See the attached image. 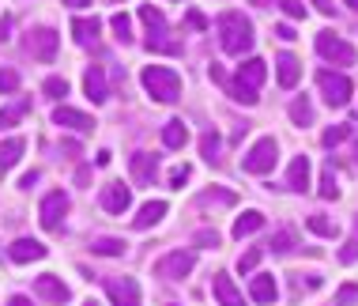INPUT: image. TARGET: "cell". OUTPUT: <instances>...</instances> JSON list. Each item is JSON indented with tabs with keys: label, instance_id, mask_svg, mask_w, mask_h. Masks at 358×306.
<instances>
[{
	"label": "cell",
	"instance_id": "25",
	"mask_svg": "<svg viewBox=\"0 0 358 306\" xmlns=\"http://www.w3.org/2000/svg\"><path fill=\"white\" fill-rule=\"evenodd\" d=\"M260 227H264V212L249 208L245 216H238V219H234V238H249V235H257Z\"/></svg>",
	"mask_w": 358,
	"mask_h": 306
},
{
	"label": "cell",
	"instance_id": "5",
	"mask_svg": "<svg viewBox=\"0 0 358 306\" xmlns=\"http://www.w3.org/2000/svg\"><path fill=\"white\" fill-rule=\"evenodd\" d=\"M192 269H196V253H189V250H173L155 261V276L159 280H185Z\"/></svg>",
	"mask_w": 358,
	"mask_h": 306
},
{
	"label": "cell",
	"instance_id": "24",
	"mask_svg": "<svg viewBox=\"0 0 358 306\" xmlns=\"http://www.w3.org/2000/svg\"><path fill=\"white\" fill-rule=\"evenodd\" d=\"M249 295H253V302H275V276H253V284H249Z\"/></svg>",
	"mask_w": 358,
	"mask_h": 306
},
{
	"label": "cell",
	"instance_id": "20",
	"mask_svg": "<svg viewBox=\"0 0 358 306\" xmlns=\"http://www.w3.org/2000/svg\"><path fill=\"white\" fill-rule=\"evenodd\" d=\"M306 186H309V155H294L287 167V189L306 193Z\"/></svg>",
	"mask_w": 358,
	"mask_h": 306
},
{
	"label": "cell",
	"instance_id": "43",
	"mask_svg": "<svg viewBox=\"0 0 358 306\" xmlns=\"http://www.w3.org/2000/svg\"><path fill=\"white\" fill-rule=\"evenodd\" d=\"M12 91H19V72L0 69V95H12Z\"/></svg>",
	"mask_w": 358,
	"mask_h": 306
},
{
	"label": "cell",
	"instance_id": "22",
	"mask_svg": "<svg viewBox=\"0 0 358 306\" xmlns=\"http://www.w3.org/2000/svg\"><path fill=\"white\" fill-rule=\"evenodd\" d=\"M162 216H166V200H148V204L140 208V216H132V227H136V231H148V227H155Z\"/></svg>",
	"mask_w": 358,
	"mask_h": 306
},
{
	"label": "cell",
	"instance_id": "33",
	"mask_svg": "<svg viewBox=\"0 0 358 306\" xmlns=\"http://www.w3.org/2000/svg\"><path fill=\"white\" fill-rule=\"evenodd\" d=\"M317 193H321V200H336V197H340V186H336V167H332V162L324 167V174H321V189H317Z\"/></svg>",
	"mask_w": 358,
	"mask_h": 306
},
{
	"label": "cell",
	"instance_id": "59",
	"mask_svg": "<svg viewBox=\"0 0 358 306\" xmlns=\"http://www.w3.org/2000/svg\"><path fill=\"white\" fill-rule=\"evenodd\" d=\"M106 4H117V0H106Z\"/></svg>",
	"mask_w": 358,
	"mask_h": 306
},
{
	"label": "cell",
	"instance_id": "52",
	"mask_svg": "<svg viewBox=\"0 0 358 306\" xmlns=\"http://www.w3.org/2000/svg\"><path fill=\"white\" fill-rule=\"evenodd\" d=\"M8 31H12V19L4 15V19H0V42H8Z\"/></svg>",
	"mask_w": 358,
	"mask_h": 306
},
{
	"label": "cell",
	"instance_id": "55",
	"mask_svg": "<svg viewBox=\"0 0 358 306\" xmlns=\"http://www.w3.org/2000/svg\"><path fill=\"white\" fill-rule=\"evenodd\" d=\"M64 4H69V8H83L87 0H64Z\"/></svg>",
	"mask_w": 358,
	"mask_h": 306
},
{
	"label": "cell",
	"instance_id": "56",
	"mask_svg": "<svg viewBox=\"0 0 358 306\" xmlns=\"http://www.w3.org/2000/svg\"><path fill=\"white\" fill-rule=\"evenodd\" d=\"M343 4H347V8H355V12H358V0H343Z\"/></svg>",
	"mask_w": 358,
	"mask_h": 306
},
{
	"label": "cell",
	"instance_id": "4",
	"mask_svg": "<svg viewBox=\"0 0 358 306\" xmlns=\"http://www.w3.org/2000/svg\"><path fill=\"white\" fill-rule=\"evenodd\" d=\"M317 88H321L328 106H347V102H351V91H355L351 80H347L343 72H332V69L317 72Z\"/></svg>",
	"mask_w": 358,
	"mask_h": 306
},
{
	"label": "cell",
	"instance_id": "6",
	"mask_svg": "<svg viewBox=\"0 0 358 306\" xmlns=\"http://www.w3.org/2000/svg\"><path fill=\"white\" fill-rule=\"evenodd\" d=\"M64 216H69V193H64V189L45 193L42 204H38V223H42L45 231H57V227L64 223Z\"/></svg>",
	"mask_w": 358,
	"mask_h": 306
},
{
	"label": "cell",
	"instance_id": "39",
	"mask_svg": "<svg viewBox=\"0 0 358 306\" xmlns=\"http://www.w3.org/2000/svg\"><path fill=\"white\" fill-rule=\"evenodd\" d=\"M110 27H113V34H117L124 46L132 42V19L124 15V12H117V15H113V19H110Z\"/></svg>",
	"mask_w": 358,
	"mask_h": 306
},
{
	"label": "cell",
	"instance_id": "18",
	"mask_svg": "<svg viewBox=\"0 0 358 306\" xmlns=\"http://www.w3.org/2000/svg\"><path fill=\"white\" fill-rule=\"evenodd\" d=\"M264 76H268V64L264 61H260V57H249V61L245 64H238V76H234V80L238 83H245V88H260V83H264Z\"/></svg>",
	"mask_w": 358,
	"mask_h": 306
},
{
	"label": "cell",
	"instance_id": "28",
	"mask_svg": "<svg viewBox=\"0 0 358 306\" xmlns=\"http://www.w3.org/2000/svg\"><path fill=\"white\" fill-rule=\"evenodd\" d=\"M294 246H298V235L290 231V227H283V231H275V235H272L268 250H272L275 257H283V253H294Z\"/></svg>",
	"mask_w": 358,
	"mask_h": 306
},
{
	"label": "cell",
	"instance_id": "16",
	"mask_svg": "<svg viewBox=\"0 0 358 306\" xmlns=\"http://www.w3.org/2000/svg\"><path fill=\"white\" fill-rule=\"evenodd\" d=\"M83 91H87V99H91L94 106L110 99V88H106V72H102V64H94V69H87V72H83Z\"/></svg>",
	"mask_w": 358,
	"mask_h": 306
},
{
	"label": "cell",
	"instance_id": "29",
	"mask_svg": "<svg viewBox=\"0 0 358 306\" xmlns=\"http://www.w3.org/2000/svg\"><path fill=\"white\" fill-rule=\"evenodd\" d=\"M140 19L148 23L151 34H166V15H162L155 4H143V8H140Z\"/></svg>",
	"mask_w": 358,
	"mask_h": 306
},
{
	"label": "cell",
	"instance_id": "10",
	"mask_svg": "<svg viewBox=\"0 0 358 306\" xmlns=\"http://www.w3.org/2000/svg\"><path fill=\"white\" fill-rule=\"evenodd\" d=\"M34 295L42 302H50V306H64V302H69V284H64L61 276L45 272V276H38V280H34Z\"/></svg>",
	"mask_w": 358,
	"mask_h": 306
},
{
	"label": "cell",
	"instance_id": "58",
	"mask_svg": "<svg viewBox=\"0 0 358 306\" xmlns=\"http://www.w3.org/2000/svg\"><path fill=\"white\" fill-rule=\"evenodd\" d=\"M355 162H358V140H355Z\"/></svg>",
	"mask_w": 358,
	"mask_h": 306
},
{
	"label": "cell",
	"instance_id": "31",
	"mask_svg": "<svg viewBox=\"0 0 358 306\" xmlns=\"http://www.w3.org/2000/svg\"><path fill=\"white\" fill-rule=\"evenodd\" d=\"M290 121H294V125H313V102H309L306 95L290 102Z\"/></svg>",
	"mask_w": 358,
	"mask_h": 306
},
{
	"label": "cell",
	"instance_id": "3",
	"mask_svg": "<svg viewBox=\"0 0 358 306\" xmlns=\"http://www.w3.org/2000/svg\"><path fill=\"white\" fill-rule=\"evenodd\" d=\"M275 159H279L275 137H260L257 144L241 155V170H245V174H268V170L275 167Z\"/></svg>",
	"mask_w": 358,
	"mask_h": 306
},
{
	"label": "cell",
	"instance_id": "30",
	"mask_svg": "<svg viewBox=\"0 0 358 306\" xmlns=\"http://www.w3.org/2000/svg\"><path fill=\"white\" fill-rule=\"evenodd\" d=\"M196 204H200V208H208V204L230 208V204H238V197L230 193V189H208V193H200V197H196Z\"/></svg>",
	"mask_w": 358,
	"mask_h": 306
},
{
	"label": "cell",
	"instance_id": "23",
	"mask_svg": "<svg viewBox=\"0 0 358 306\" xmlns=\"http://www.w3.org/2000/svg\"><path fill=\"white\" fill-rule=\"evenodd\" d=\"M99 31H102V23L99 19H72V38H76V46H94L99 42Z\"/></svg>",
	"mask_w": 358,
	"mask_h": 306
},
{
	"label": "cell",
	"instance_id": "50",
	"mask_svg": "<svg viewBox=\"0 0 358 306\" xmlns=\"http://www.w3.org/2000/svg\"><path fill=\"white\" fill-rule=\"evenodd\" d=\"M313 4H317V12H321V15H336V4H332V0H313Z\"/></svg>",
	"mask_w": 358,
	"mask_h": 306
},
{
	"label": "cell",
	"instance_id": "19",
	"mask_svg": "<svg viewBox=\"0 0 358 306\" xmlns=\"http://www.w3.org/2000/svg\"><path fill=\"white\" fill-rule=\"evenodd\" d=\"M23 151H27L23 137H8L4 144H0V178H4L8 170H15V162L23 159Z\"/></svg>",
	"mask_w": 358,
	"mask_h": 306
},
{
	"label": "cell",
	"instance_id": "15",
	"mask_svg": "<svg viewBox=\"0 0 358 306\" xmlns=\"http://www.w3.org/2000/svg\"><path fill=\"white\" fill-rule=\"evenodd\" d=\"M53 121H57L61 129H72V132H91V129H94V118H91V113L72 110V106H57V110H53Z\"/></svg>",
	"mask_w": 358,
	"mask_h": 306
},
{
	"label": "cell",
	"instance_id": "12",
	"mask_svg": "<svg viewBox=\"0 0 358 306\" xmlns=\"http://www.w3.org/2000/svg\"><path fill=\"white\" fill-rule=\"evenodd\" d=\"M102 208L110 216H124L132 208V193H129V186L124 181H110V186L102 189Z\"/></svg>",
	"mask_w": 358,
	"mask_h": 306
},
{
	"label": "cell",
	"instance_id": "54",
	"mask_svg": "<svg viewBox=\"0 0 358 306\" xmlns=\"http://www.w3.org/2000/svg\"><path fill=\"white\" fill-rule=\"evenodd\" d=\"M64 155H80V144H76V140H64Z\"/></svg>",
	"mask_w": 358,
	"mask_h": 306
},
{
	"label": "cell",
	"instance_id": "2",
	"mask_svg": "<svg viewBox=\"0 0 358 306\" xmlns=\"http://www.w3.org/2000/svg\"><path fill=\"white\" fill-rule=\"evenodd\" d=\"M140 80H143V88H148V95L155 102H178L181 99V76L166 69V64H148V69L140 72Z\"/></svg>",
	"mask_w": 358,
	"mask_h": 306
},
{
	"label": "cell",
	"instance_id": "35",
	"mask_svg": "<svg viewBox=\"0 0 358 306\" xmlns=\"http://www.w3.org/2000/svg\"><path fill=\"white\" fill-rule=\"evenodd\" d=\"M42 91H45V99L61 102L64 95H69V80H64V76H50V80L42 83Z\"/></svg>",
	"mask_w": 358,
	"mask_h": 306
},
{
	"label": "cell",
	"instance_id": "32",
	"mask_svg": "<svg viewBox=\"0 0 358 306\" xmlns=\"http://www.w3.org/2000/svg\"><path fill=\"white\" fill-rule=\"evenodd\" d=\"M27 110H31V102H27V99H19L15 106H4V110H0V129H12L15 121H23Z\"/></svg>",
	"mask_w": 358,
	"mask_h": 306
},
{
	"label": "cell",
	"instance_id": "47",
	"mask_svg": "<svg viewBox=\"0 0 358 306\" xmlns=\"http://www.w3.org/2000/svg\"><path fill=\"white\" fill-rule=\"evenodd\" d=\"M185 181H189V167H173V170H170V186H173V189H181Z\"/></svg>",
	"mask_w": 358,
	"mask_h": 306
},
{
	"label": "cell",
	"instance_id": "27",
	"mask_svg": "<svg viewBox=\"0 0 358 306\" xmlns=\"http://www.w3.org/2000/svg\"><path fill=\"white\" fill-rule=\"evenodd\" d=\"M91 250L99 257H121L124 253V238H113V235H99L91 242Z\"/></svg>",
	"mask_w": 358,
	"mask_h": 306
},
{
	"label": "cell",
	"instance_id": "17",
	"mask_svg": "<svg viewBox=\"0 0 358 306\" xmlns=\"http://www.w3.org/2000/svg\"><path fill=\"white\" fill-rule=\"evenodd\" d=\"M129 167H132V178H136V186H151L155 174H159V159H155L151 151H136Z\"/></svg>",
	"mask_w": 358,
	"mask_h": 306
},
{
	"label": "cell",
	"instance_id": "7",
	"mask_svg": "<svg viewBox=\"0 0 358 306\" xmlns=\"http://www.w3.org/2000/svg\"><path fill=\"white\" fill-rule=\"evenodd\" d=\"M57 46H61V34H57L53 27H34V31L27 34V53L42 64H50L57 57Z\"/></svg>",
	"mask_w": 358,
	"mask_h": 306
},
{
	"label": "cell",
	"instance_id": "51",
	"mask_svg": "<svg viewBox=\"0 0 358 306\" xmlns=\"http://www.w3.org/2000/svg\"><path fill=\"white\" fill-rule=\"evenodd\" d=\"M275 34L283 38V42H294V38H298V34H294V27H287V23H283V27H275Z\"/></svg>",
	"mask_w": 358,
	"mask_h": 306
},
{
	"label": "cell",
	"instance_id": "14",
	"mask_svg": "<svg viewBox=\"0 0 358 306\" xmlns=\"http://www.w3.org/2000/svg\"><path fill=\"white\" fill-rule=\"evenodd\" d=\"M45 253H50V250H45V246L38 242V238H15V242L8 246V257H12V261H19V265H31V261H42Z\"/></svg>",
	"mask_w": 358,
	"mask_h": 306
},
{
	"label": "cell",
	"instance_id": "37",
	"mask_svg": "<svg viewBox=\"0 0 358 306\" xmlns=\"http://www.w3.org/2000/svg\"><path fill=\"white\" fill-rule=\"evenodd\" d=\"M219 148H222V140L215 137V132H204V137H200V155H204L208 162H219Z\"/></svg>",
	"mask_w": 358,
	"mask_h": 306
},
{
	"label": "cell",
	"instance_id": "8",
	"mask_svg": "<svg viewBox=\"0 0 358 306\" xmlns=\"http://www.w3.org/2000/svg\"><path fill=\"white\" fill-rule=\"evenodd\" d=\"M317 53H321L324 61H332V64H355V61H358L355 46H347L343 38H336L332 31H321V34H317Z\"/></svg>",
	"mask_w": 358,
	"mask_h": 306
},
{
	"label": "cell",
	"instance_id": "38",
	"mask_svg": "<svg viewBox=\"0 0 358 306\" xmlns=\"http://www.w3.org/2000/svg\"><path fill=\"white\" fill-rule=\"evenodd\" d=\"M306 227L313 235H321V238H336V223H332V219H324V216H309Z\"/></svg>",
	"mask_w": 358,
	"mask_h": 306
},
{
	"label": "cell",
	"instance_id": "13",
	"mask_svg": "<svg viewBox=\"0 0 358 306\" xmlns=\"http://www.w3.org/2000/svg\"><path fill=\"white\" fill-rule=\"evenodd\" d=\"M211 80L222 83V88H227V95H230L234 102H241V106H257L260 95H257L253 88H245V83H238V80H227V72H222L219 64H211Z\"/></svg>",
	"mask_w": 358,
	"mask_h": 306
},
{
	"label": "cell",
	"instance_id": "9",
	"mask_svg": "<svg viewBox=\"0 0 358 306\" xmlns=\"http://www.w3.org/2000/svg\"><path fill=\"white\" fill-rule=\"evenodd\" d=\"M106 295H110V306H140V284L132 276H110Z\"/></svg>",
	"mask_w": 358,
	"mask_h": 306
},
{
	"label": "cell",
	"instance_id": "46",
	"mask_svg": "<svg viewBox=\"0 0 358 306\" xmlns=\"http://www.w3.org/2000/svg\"><path fill=\"white\" fill-rule=\"evenodd\" d=\"M279 8H283L290 19H306V4H302V0H279Z\"/></svg>",
	"mask_w": 358,
	"mask_h": 306
},
{
	"label": "cell",
	"instance_id": "57",
	"mask_svg": "<svg viewBox=\"0 0 358 306\" xmlns=\"http://www.w3.org/2000/svg\"><path fill=\"white\" fill-rule=\"evenodd\" d=\"M83 306H102V302H94V299H87V302H83Z\"/></svg>",
	"mask_w": 358,
	"mask_h": 306
},
{
	"label": "cell",
	"instance_id": "36",
	"mask_svg": "<svg viewBox=\"0 0 358 306\" xmlns=\"http://www.w3.org/2000/svg\"><path fill=\"white\" fill-rule=\"evenodd\" d=\"M340 261H343V265H355V261H358V216H355L351 235H347V246L340 250Z\"/></svg>",
	"mask_w": 358,
	"mask_h": 306
},
{
	"label": "cell",
	"instance_id": "26",
	"mask_svg": "<svg viewBox=\"0 0 358 306\" xmlns=\"http://www.w3.org/2000/svg\"><path fill=\"white\" fill-rule=\"evenodd\" d=\"M185 140H189V125L181 118H173L162 125V144L166 148H185Z\"/></svg>",
	"mask_w": 358,
	"mask_h": 306
},
{
	"label": "cell",
	"instance_id": "34",
	"mask_svg": "<svg viewBox=\"0 0 358 306\" xmlns=\"http://www.w3.org/2000/svg\"><path fill=\"white\" fill-rule=\"evenodd\" d=\"M166 34H151L148 38V50L151 53H181V42H173V38H166Z\"/></svg>",
	"mask_w": 358,
	"mask_h": 306
},
{
	"label": "cell",
	"instance_id": "42",
	"mask_svg": "<svg viewBox=\"0 0 358 306\" xmlns=\"http://www.w3.org/2000/svg\"><path fill=\"white\" fill-rule=\"evenodd\" d=\"M219 242H222L219 231H196V235H192V246H200V250H215Z\"/></svg>",
	"mask_w": 358,
	"mask_h": 306
},
{
	"label": "cell",
	"instance_id": "40",
	"mask_svg": "<svg viewBox=\"0 0 358 306\" xmlns=\"http://www.w3.org/2000/svg\"><path fill=\"white\" fill-rule=\"evenodd\" d=\"M347 137H351V125H332V129L321 132V144L324 148H336V144H343Z\"/></svg>",
	"mask_w": 358,
	"mask_h": 306
},
{
	"label": "cell",
	"instance_id": "21",
	"mask_svg": "<svg viewBox=\"0 0 358 306\" xmlns=\"http://www.w3.org/2000/svg\"><path fill=\"white\" fill-rule=\"evenodd\" d=\"M275 72H279V83L290 91L298 83V76H302V61H298L294 53H279L275 57Z\"/></svg>",
	"mask_w": 358,
	"mask_h": 306
},
{
	"label": "cell",
	"instance_id": "41",
	"mask_svg": "<svg viewBox=\"0 0 358 306\" xmlns=\"http://www.w3.org/2000/svg\"><path fill=\"white\" fill-rule=\"evenodd\" d=\"M290 284H294L298 295H302V291H317V288H321V276H302V272H294V276H290Z\"/></svg>",
	"mask_w": 358,
	"mask_h": 306
},
{
	"label": "cell",
	"instance_id": "45",
	"mask_svg": "<svg viewBox=\"0 0 358 306\" xmlns=\"http://www.w3.org/2000/svg\"><path fill=\"white\" fill-rule=\"evenodd\" d=\"M355 302H358V288H355V284H347V288L336 291V306H355Z\"/></svg>",
	"mask_w": 358,
	"mask_h": 306
},
{
	"label": "cell",
	"instance_id": "11",
	"mask_svg": "<svg viewBox=\"0 0 358 306\" xmlns=\"http://www.w3.org/2000/svg\"><path fill=\"white\" fill-rule=\"evenodd\" d=\"M211 295H215V306H245V295L238 291L234 276H227V272L211 276Z\"/></svg>",
	"mask_w": 358,
	"mask_h": 306
},
{
	"label": "cell",
	"instance_id": "1",
	"mask_svg": "<svg viewBox=\"0 0 358 306\" xmlns=\"http://www.w3.org/2000/svg\"><path fill=\"white\" fill-rule=\"evenodd\" d=\"M215 31H219L222 50L234 53V57H245L249 50H253V42H257L253 23H249V19L241 15V12H222L219 23H215Z\"/></svg>",
	"mask_w": 358,
	"mask_h": 306
},
{
	"label": "cell",
	"instance_id": "44",
	"mask_svg": "<svg viewBox=\"0 0 358 306\" xmlns=\"http://www.w3.org/2000/svg\"><path fill=\"white\" fill-rule=\"evenodd\" d=\"M257 265H260V250H257V246H253V250H245V253L238 257V269H241V272H253Z\"/></svg>",
	"mask_w": 358,
	"mask_h": 306
},
{
	"label": "cell",
	"instance_id": "53",
	"mask_svg": "<svg viewBox=\"0 0 358 306\" xmlns=\"http://www.w3.org/2000/svg\"><path fill=\"white\" fill-rule=\"evenodd\" d=\"M8 306H34V302L27 299V295H12V299H8Z\"/></svg>",
	"mask_w": 358,
	"mask_h": 306
},
{
	"label": "cell",
	"instance_id": "48",
	"mask_svg": "<svg viewBox=\"0 0 358 306\" xmlns=\"http://www.w3.org/2000/svg\"><path fill=\"white\" fill-rule=\"evenodd\" d=\"M185 23L192 27V31H204V27H208V19L200 15V12H189V15H185Z\"/></svg>",
	"mask_w": 358,
	"mask_h": 306
},
{
	"label": "cell",
	"instance_id": "49",
	"mask_svg": "<svg viewBox=\"0 0 358 306\" xmlns=\"http://www.w3.org/2000/svg\"><path fill=\"white\" fill-rule=\"evenodd\" d=\"M38 178H42L38 170H27V174H23V181H19V189H34V186H38Z\"/></svg>",
	"mask_w": 358,
	"mask_h": 306
}]
</instances>
